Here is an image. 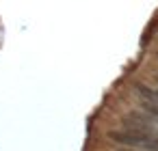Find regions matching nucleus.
I'll return each instance as SVG.
<instances>
[{
	"mask_svg": "<svg viewBox=\"0 0 158 151\" xmlns=\"http://www.w3.org/2000/svg\"><path fill=\"white\" fill-rule=\"evenodd\" d=\"M123 129L126 132H136V134H154V123L143 110H130L121 117Z\"/></svg>",
	"mask_w": 158,
	"mask_h": 151,
	"instance_id": "obj_1",
	"label": "nucleus"
},
{
	"mask_svg": "<svg viewBox=\"0 0 158 151\" xmlns=\"http://www.w3.org/2000/svg\"><path fill=\"white\" fill-rule=\"evenodd\" d=\"M132 91L139 95L141 104L158 106V86H149V84H145V82H134Z\"/></svg>",
	"mask_w": 158,
	"mask_h": 151,
	"instance_id": "obj_2",
	"label": "nucleus"
}]
</instances>
